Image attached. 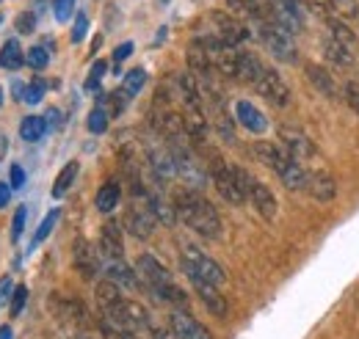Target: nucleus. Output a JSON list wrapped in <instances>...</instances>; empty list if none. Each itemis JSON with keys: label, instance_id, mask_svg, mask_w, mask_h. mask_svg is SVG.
I'll return each mask as SVG.
<instances>
[{"label": "nucleus", "instance_id": "nucleus-1", "mask_svg": "<svg viewBox=\"0 0 359 339\" xmlns=\"http://www.w3.org/2000/svg\"><path fill=\"white\" fill-rule=\"evenodd\" d=\"M175 215L188 229H194L196 235H202L208 240H216L222 235L219 212L199 191H180L175 196Z\"/></svg>", "mask_w": 359, "mask_h": 339}, {"label": "nucleus", "instance_id": "nucleus-2", "mask_svg": "<svg viewBox=\"0 0 359 339\" xmlns=\"http://www.w3.org/2000/svg\"><path fill=\"white\" fill-rule=\"evenodd\" d=\"M135 276H138V282L152 293V296H158L161 300H166V303H172V306H188V296H185V290H180L177 284H175V279H172V273L155 259L152 254H141L135 259Z\"/></svg>", "mask_w": 359, "mask_h": 339}, {"label": "nucleus", "instance_id": "nucleus-3", "mask_svg": "<svg viewBox=\"0 0 359 339\" xmlns=\"http://www.w3.org/2000/svg\"><path fill=\"white\" fill-rule=\"evenodd\" d=\"M255 152H257V158H260L269 169H273V174L282 179V185H285L287 191H307V185H310V169H304L296 158H290L282 144L260 141V144L255 146Z\"/></svg>", "mask_w": 359, "mask_h": 339}, {"label": "nucleus", "instance_id": "nucleus-4", "mask_svg": "<svg viewBox=\"0 0 359 339\" xmlns=\"http://www.w3.org/2000/svg\"><path fill=\"white\" fill-rule=\"evenodd\" d=\"M210 179L216 185V191L222 193V199L229 205H243L249 196V185H252V174L241 166H229L219 155H210Z\"/></svg>", "mask_w": 359, "mask_h": 339}, {"label": "nucleus", "instance_id": "nucleus-5", "mask_svg": "<svg viewBox=\"0 0 359 339\" xmlns=\"http://www.w3.org/2000/svg\"><path fill=\"white\" fill-rule=\"evenodd\" d=\"M180 262H182V270L191 282H205V284H213V287H222L226 282L224 276V268L208 256L205 251L194 249V246H185L182 254H180Z\"/></svg>", "mask_w": 359, "mask_h": 339}, {"label": "nucleus", "instance_id": "nucleus-6", "mask_svg": "<svg viewBox=\"0 0 359 339\" xmlns=\"http://www.w3.org/2000/svg\"><path fill=\"white\" fill-rule=\"evenodd\" d=\"M169 146H172V155H175L177 177L188 185V191H202L208 185V171H205V163H199V158L194 155L191 144L169 141Z\"/></svg>", "mask_w": 359, "mask_h": 339}, {"label": "nucleus", "instance_id": "nucleus-7", "mask_svg": "<svg viewBox=\"0 0 359 339\" xmlns=\"http://www.w3.org/2000/svg\"><path fill=\"white\" fill-rule=\"evenodd\" d=\"M255 28H257L260 42L266 44V50L276 61H285V64H296L299 61V47H296L293 36L287 31H282L279 25H273L269 20H257Z\"/></svg>", "mask_w": 359, "mask_h": 339}, {"label": "nucleus", "instance_id": "nucleus-8", "mask_svg": "<svg viewBox=\"0 0 359 339\" xmlns=\"http://www.w3.org/2000/svg\"><path fill=\"white\" fill-rule=\"evenodd\" d=\"M279 141H282L285 152H287L290 158H296L304 169H307L310 163H320V152L315 149V144L304 132H299V130H293V127H282L279 130Z\"/></svg>", "mask_w": 359, "mask_h": 339}, {"label": "nucleus", "instance_id": "nucleus-9", "mask_svg": "<svg viewBox=\"0 0 359 339\" xmlns=\"http://www.w3.org/2000/svg\"><path fill=\"white\" fill-rule=\"evenodd\" d=\"M252 85H255V91H257L263 99H269L271 105H276V108H287V105H290V85L282 81V75H279L276 69L266 67V69L260 72V78Z\"/></svg>", "mask_w": 359, "mask_h": 339}, {"label": "nucleus", "instance_id": "nucleus-10", "mask_svg": "<svg viewBox=\"0 0 359 339\" xmlns=\"http://www.w3.org/2000/svg\"><path fill=\"white\" fill-rule=\"evenodd\" d=\"M155 223H158V218H155V212L149 210V196H144L141 202L135 199L133 205L128 207V212H125V229L138 240H147L155 232Z\"/></svg>", "mask_w": 359, "mask_h": 339}, {"label": "nucleus", "instance_id": "nucleus-11", "mask_svg": "<svg viewBox=\"0 0 359 339\" xmlns=\"http://www.w3.org/2000/svg\"><path fill=\"white\" fill-rule=\"evenodd\" d=\"M169 328L175 331V337L177 339H213V334L196 320V317H191L188 312H172V317H169Z\"/></svg>", "mask_w": 359, "mask_h": 339}, {"label": "nucleus", "instance_id": "nucleus-12", "mask_svg": "<svg viewBox=\"0 0 359 339\" xmlns=\"http://www.w3.org/2000/svg\"><path fill=\"white\" fill-rule=\"evenodd\" d=\"M235 119H238V125H243V127L249 130V132H255V135H260V132L269 130V119L249 99H238L235 102Z\"/></svg>", "mask_w": 359, "mask_h": 339}, {"label": "nucleus", "instance_id": "nucleus-13", "mask_svg": "<svg viewBox=\"0 0 359 339\" xmlns=\"http://www.w3.org/2000/svg\"><path fill=\"white\" fill-rule=\"evenodd\" d=\"M100 251L108 259H122L125 254V240H122V229L116 221H105L100 229Z\"/></svg>", "mask_w": 359, "mask_h": 339}, {"label": "nucleus", "instance_id": "nucleus-14", "mask_svg": "<svg viewBox=\"0 0 359 339\" xmlns=\"http://www.w3.org/2000/svg\"><path fill=\"white\" fill-rule=\"evenodd\" d=\"M307 193L318 199V202H332L334 193H337V185H334V177L323 166L310 169V185H307Z\"/></svg>", "mask_w": 359, "mask_h": 339}, {"label": "nucleus", "instance_id": "nucleus-15", "mask_svg": "<svg viewBox=\"0 0 359 339\" xmlns=\"http://www.w3.org/2000/svg\"><path fill=\"white\" fill-rule=\"evenodd\" d=\"M246 199L252 202V207L260 212L266 221H273V218H276V199H273V193L269 191V185L252 179V185H249V196H246Z\"/></svg>", "mask_w": 359, "mask_h": 339}, {"label": "nucleus", "instance_id": "nucleus-16", "mask_svg": "<svg viewBox=\"0 0 359 339\" xmlns=\"http://www.w3.org/2000/svg\"><path fill=\"white\" fill-rule=\"evenodd\" d=\"M72 259H75V268L83 279H94V273L100 270V256L91 249L89 240H75L72 246Z\"/></svg>", "mask_w": 359, "mask_h": 339}, {"label": "nucleus", "instance_id": "nucleus-17", "mask_svg": "<svg viewBox=\"0 0 359 339\" xmlns=\"http://www.w3.org/2000/svg\"><path fill=\"white\" fill-rule=\"evenodd\" d=\"M191 284H194L196 296H199V300L208 306V312H210V314H216V317H226V298L219 293V287L205 284V282H191Z\"/></svg>", "mask_w": 359, "mask_h": 339}, {"label": "nucleus", "instance_id": "nucleus-18", "mask_svg": "<svg viewBox=\"0 0 359 339\" xmlns=\"http://www.w3.org/2000/svg\"><path fill=\"white\" fill-rule=\"evenodd\" d=\"M105 279L108 282H114L119 290L122 287H128V290H135L141 282H138V276H135V270H130L122 259H108V265H105Z\"/></svg>", "mask_w": 359, "mask_h": 339}, {"label": "nucleus", "instance_id": "nucleus-19", "mask_svg": "<svg viewBox=\"0 0 359 339\" xmlns=\"http://www.w3.org/2000/svg\"><path fill=\"white\" fill-rule=\"evenodd\" d=\"M329 25H332V34H329V36L340 44V47H343L348 55H354V58H357V55H359V42H357V36H354V31H351V28H348L343 20H329Z\"/></svg>", "mask_w": 359, "mask_h": 339}, {"label": "nucleus", "instance_id": "nucleus-20", "mask_svg": "<svg viewBox=\"0 0 359 339\" xmlns=\"http://www.w3.org/2000/svg\"><path fill=\"white\" fill-rule=\"evenodd\" d=\"M119 199H122V188H119V182H116V179H108V182L97 191L94 205H97V210L100 212H114L116 207H119Z\"/></svg>", "mask_w": 359, "mask_h": 339}, {"label": "nucleus", "instance_id": "nucleus-21", "mask_svg": "<svg viewBox=\"0 0 359 339\" xmlns=\"http://www.w3.org/2000/svg\"><path fill=\"white\" fill-rule=\"evenodd\" d=\"M307 69V78H310V83L323 94V97H334L337 94V85H334V78L329 75V69L326 67H318V64H307L304 67Z\"/></svg>", "mask_w": 359, "mask_h": 339}, {"label": "nucleus", "instance_id": "nucleus-22", "mask_svg": "<svg viewBox=\"0 0 359 339\" xmlns=\"http://www.w3.org/2000/svg\"><path fill=\"white\" fill-rule=\"evenodd\" d=\"M22 64H25V50L20 47L17 39H8V42L0 47V67L17 72Z\"/></svg>", "mask_w": 359, "mask_h": 339}, {"label": "nucleus", "instance_id": "nucleus-23", "mask_svg": "<svg viewBox=\"0 0 359 339\" xmlns=\"http://www.w3.org/2000/svg\"><path fill=\"white\" fill-rule=\"evenodd\" d=\"M78 171H81V166H78V160H69L64 169L58 171V177H55V182H53V199H61V196H67V191L75 185V177H78Z\"/></svg>", "mask_w": 359, "mask_h": 339}, {"label": "nucleus", "instance_id": "nucleus-24", "mask_svg": "<svg viewBox=\"0 0 359 339\" xmlns=\"http://www.w3.org/2000/svg\"><path fill=\"white\" fill-rule=\"evenodd\" d=\"M47 132V119L45 116H25L22 122H20V138L22 141H28V144H36V141H42Z\"/></svg>", "mask_w": 359, "mask_h": 339}, {"label": "nucleus", "instance_id": "nucleus-25", "mask_svg": "<svg viewBox=\"0 0 359 339\" xmlns=\"http://www.w3.org/2000/svg\"><path fill=\"white\" fill-rule=\"evenodd\" d=\"M323 50H326V55H329V58H332V61H334L337 67H354V61H357L354 55H348V53H346V50H343L340 44L334 42L332 36H329V39L323 42Z\"/></svg>", "mask_w": 359, "mask_h": 339}, {"label": "nucleus", "instance_id": "nucleus-26", "mask_svg": "<svg viewBox=\"0 0 359 339\" xmlns=\"http://www.w3.org/2000/svg\"><path fill=\"white\" fill-rule=\"evenodd\" d=\"M58 215H61V210H58V207H53V210H50L45 218H42V223H39V229L34 232V240H31V246H34V249H36L39 243H45L47 237H50V232H53V226H55Z\"/></svg>", "mask_w": 359, "mask_h": 339}, {"label": "nucleus", "instance_id": "nucleus-27", "mask_svg": "<svg viewBox=\"0 0 359 339\" xmlns=\"http://www.w3.org/2000/svg\"><path fill=\"white\" fill-rule=\"evenodd\" d=\"M144 83H147V72L138 67V69H130V72L125 75V81H122V91L128 94V99H133L135 94L144 88Z\"/></svg>", "mask_w": 359, "mask_h": 339}, {"label": "nucleus", "instance_id": "nucleus-28", "mask_svg": "<svg viewBox=\"0 0 359 339\" xmlns=\"http://www.w3.org/2000/svg\"><path fill=\"white\" fill-rule=\"evenodd\" d=\"M108 111H105V105H94L89 113V119H86V127H89V132H94V135H100V132H105L108 130Z\"/></svg>", "mask_w": 359, "mask_h": 339}, {"label": "nucleus", "instance_id": "nucleus-29", "mask_svg": "<svg viewBox=\"0 0 359 339\" xmlns=\"http://www.w3.org/2000/svg\"><path fill=\"white\" fill-rule=\"evenodd\" d=\"M47 61H50L47 47H31V50L25 53V64H28L31 69H45Z\"/></svg>", "mask_w": 359, "mask_h": 339}, {"label": "nucleus", "instance_id": "nucleus-30", "mask_svg": "<svg viewBox=\"0 0 359 339\" xmlns=\"http://www.w3.org/2000/svg\"><path fill=\"white\" fill-rule=\"evenodd\" d=\"M42 97H45V81H34V83L25 85V91H22V102H28V105L42 102Z\"/></svg>", "mask_w": 359, "mask_h": 339}, {"label": "nucleus", "instance_id": "nucleus-31", "mask_svg": "<svg viewBox=\"0 0 359 339\" xmlns=\"http://www.w3.org/2000/svg\"><path fill=\"white\" fill-rule=\"evenodd\" d=\"M53 14L58 22H67L75 14V0H53Z\"/></svg>", "mask_w": 359, "mask_h": 339}, {"label": "nucleus", "instance_id": "nucleus-32", "mask_svg": "<svg viewBox=\"0 0 359 339\" xmlns=\"http://www.w3.org/2000/svg\"><path fill=\"white\" fill-rule=\"evenodd\" d=\"M25 218H28V207L22 205V207H17V210H14V221H11V240H14V243L22 237V229H25Z\"/></svg>", "mask_w": 359, "mask_h": 339}, {"label": "nucleus", "instance_id": "nucleus-33", "mask_svg": "<svg viewBox=\"0 0 359 339\" xmlns=\"http://www.w3.org/2000/svg\"><path fill=\"white\" fill-rule=\"evenodd\" d=\"M25 300H28V287L25 284H17L14 287V296H11V317H20Z\"/></svg>", "mask_w": 359, "mask_h": 339}, {"label": "nucleus", "instance_id": "nucleus-34", "mask_svg": "<svg viewBox=\"0 0 359 339\" xmlns=\"http://www.w3.org/2000/svg\"><path fill=\"white\" fill-rule=\"evenodd\" d=\"M105 72H108V64L105 61H94V67H91L89 72V81H86V91H94L100 85V81L105 78Z\"/></svg>", "mask_w": 359, "mask_h": 339}, {"label": "nucleus", "instance_id": "nucleus-35", "mask_svg": "<svg viewBox=\"0 0 359 339\" xmlns=\"http://www.w3.org/2000/svg\"><path fill=\"white\" fill-rule=\"evenodd\" d=\"M14 28H17V34H34V31H36V17H34L31 11H22V14L17 17Z\"/></svg>", "mask_w": 359, "mask_h": 339}, {"label": "nucleus", "instance_id": "nucleus-36", "mask_svg": "<svg viewBox=\"0 0 359 339\" xmlns=\"http://www.w3.org/2000/svg\"><path fill=\"white\" fill-rule=\"evenodd\" d=\"M343 97H346V102L354 108V113L359 116V83L348 81V83L343 85Z\"/></svg>", "mask_w": 359, "mask_h": 339}, {"label": "nucleus", "instance_id": "nucleus-37", "mask_svg": "<svg viewBox=\"0 0 359 339\" xmlns=\"http://www.w3.org/2000/svg\"><path fill=\"white\" fill-rule=\"evenodd\" d=\"M86 31H89V17L86 14H78L75 17V28H72V42L78 44V42H83V36H86Z\"/></svg>", "mask_w": 359, "mask_h": 339}, {"label": "nucleus", "instance_id": "nucleus-38", "mask_svg": "<svg viewBox=\"0 0 359 339\" xmlns=\"http://www.w3.org/2000/svg\"><path fill=\"white\" fill-rule=\"evenodd\" d=\"M8 177H11V179H8L11 191H20V188L25 185V171H22V166H17V163H14V166L8 169Z\"/></svg>", "mask_w": 359, "mask_h": 339}, {"label": "nucleus", "instance_id": "nucleus-39", "mask_svg": "<svg viewBox=\"0 0 359 339\" xmlns=\"http://www.w3.org/2000/svg\"><path fill=\"white\" fill-rule=\"evenodd\" d=\"M14 296V284H11V279L6 276V279H0V303H8Z\"/></svg>", "mask_w": 359, "mask_h": 339}, {"label": "nucleus", "instance_id": "nucleus-40", "mask_svg": "<svg viewBox=\"0 0 359 339\" xmlns=\"http://www.w3.org/2000/svg\"><path fill=\"white\" fill-rule=\"evenodd\" d=\"M149 339H177V337H175V331H172L169 326H166V328H163V326H152Z\"/></svg>", "mask_w": 359, "mask_h": 339}, {"label": "nucleus", "instance_id": "nucleus-41", "mask_svg": "<svg viewBox=\"0 0 359 339\" xmlns=\"http://www.w3.org/2000/svg\"><path fill=\"white\" fill-rule=\"evenodd\" d=\"M130 53H133V42L119 44V47H116V53H114V61H116V67H119V64H122V61H125Z\"/></svg>", "mask_w": 359, "mask_h": 339}, {"label": "nucleus", "instance_id": "nucleus-42", "mask_svg": "<svg viewBox=\"0 0 359 339\" xmlns=\"http://www.w3.org/2000/svg\"><path fill=\"white\" fill-rule=\"evenodd\" d=\"M8 199H11V185L8 182H0V210L8 207Z\"/></svg>", "mask_w": 359, "mask_h": 339}, {"label": "nucleus", "instance_id": "nucleus-43", "mask_svg": "<svg viewBox=\"0 0 359 339\" xmlns=\"http://www.w3.org/2000/svg\"><path fill=\"white\" fill-rule=\"evenodd\" d=\"M0 339H14V331H11V326H0Z\"/></svg>", "mask_w": 359, "mask_h": 339}, {"label": "nucleus", "instance_id": "nucleus-44", "mask_svg": "<svg viewBox=\"0 0 359 339\" xmlns=\"http://www.w3.org/2000/svg\"><path fill=\"white\" fill-rule=\"evenodd\" d=\"M6 146H8V141H6V135L0 132V160H3V155H6Z\"/></svg>", "mask_w": 359, "mask_h": 339}, {"label": "nucleus", "instance_id": "nucleus-45", "mask_svg": "<svg viewBox=\"0 0 359 339\" xmlns=\"http://www.w3.org/2000/svg\"><path fill=\"white\" fill-rule=\"evenodd\" d=\"M0 102H3V88H0Z\"/></svg>", "mask_w": 359, "mask_h": 339}, {"label": "nucleus", "instance_id": "nucleus-46", "mask_svg": "<svg viewBox=\"0 0 359 339\" xmlns=\"http://www.w3.org/2000/svg\"><path fill=\"white\" fill-rule=\"evenodd\" d=\"M0 22H3V17H0Z\"/></svg>", "mask_w": 359, "mask_h": 339}]
</instances>
